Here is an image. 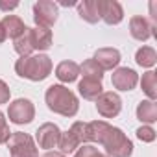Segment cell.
<instances>
[{
  "label": "cell",
  "instance_id": "1",
  "mask_svg": "<svg viewBox=\"0 0 157 157\" xmlns=\"http://www.w3.org/2000/svg\"><path fill=\"white\" fill-rule=\"evenodd\" d=\"M44 102H46V107L52 111V113H57L61 117H76L78 111H80V102H78V96L65 85L61 83H56V85H50L44 93Z\"/></svg>",
  "mask_w": 157,
  "mask_h": 157
},
{
  "label": "cell",
  "instance_id": "2",
  "mask_svg": "<svg viewBox=\"0 0 157 157\" xmlns=\"http://www.w3.org/2000/svg\"><path fill=\"white\" fill-rule=\"evenodd\" d=\"M54 63L46 54H35V56H24L15 61V72L19 78L30 82H43L52 74Z\"/></svg>",
  "mask_w": 157,
  "mask_h": 157
},
{
  "label": "cell",
  "instance_id": "3",
  "mask_svg": "<svg viewBox=\"0 0 157 157\" xmlns=\"http://www.w3.org/2000/svg\"><path fill=\"white\" fill-rule=\"evenodd\" d=\"M100 146H104L105 155L109 157H131L133 155V142L128 139V135L120 128H115V126L107 129Z\"/></svg>",
  "mask_w": 157,
  "mask_h": 157
},
{
  "label": "cell",
  "instance_id": "4",
  "mask_svg": "<svg viewBox=\"0 0 157 157\" xmlns=\"http://www.w3.org/2000/svg\"><path fill=\"white\" fill-rule=\"evenodd\" d=\"M6 144L11 157H39V148L33 137L24 131H11Z\"/></svg>",
  "mask_w": 157,
  "mask_h": 157
},
{
  "label": "cell",
  "instance_id": "5",
  "mask_svg": "<svg viewBox=\"0 0 157 157\" xmlns=\"http://www.w3.org/2000/svg\"><path fill=\"white\" fill-rule=\"evenodd\" d=\"M87 144V139H85V122H74L67 131H61V137H59V142H57V148L63 155L67 153H74L80 146Z\"/></svg>",
  "mask_w": 157,
  "mask_h": 157
},
{
  "label": "cell",
  "instance_id": "6",
  "mask_svg": "<svg viewBox=\"0 0 157 157\" xmlns=\"http://www.w3.org/2000/svg\"><path fill=\"white\" fill-rule=\"evenodd\" d=\"M8 118L10 122L17 124V126H24L30 124L35 118V105L32 100L28 98H17L10 104L8 107Z\"/></svg>",
  "mask_w": 157,
  "mask_h": 157
},
{
  "label": "cell",
  "instance_id": "7",
  "mask_svg": "<svg viewBox=\"0 0 157 157\" xmlns=\"http://www.w3.org/2000/svg\"><path fill=\"white\" fill-rule=\"evenodd\" d=\"M59 17V10L57 4L52 0H39L33 4V21L37 28H52L57 22Z\"/></svg>",
  "mask_w": 157,
  "mask_h": 157
},
{
  "label": "cell",
  "instance_id": "8",
  "mask_svg": "<svg viewBox=\"0 0 157 157\" xmlns=\"http://www.w3.org/2000/svg\"><path fill=\"white\" fill-rule=\"evenodd\" d=\"M96 111L104 118H115L122 111V98L115 91H105L102 93L96 100Z\"/></svg>",
  "mask_w": 157,
  "mask_h": 157
},
{
  "label": "cell",
  "instance_id": "9",
  "mask_svg": "<svg viewBox=\"0 0 157 157\" xmlns=\"http://www.w3.org/2000/svg\"><path fill=\"white\" fill-rule=\"evenodd\" d=\"M59 137H61V129L57 124L54 122H44L37 128L35 131V140H37V146L46 150V151H52L54 148H57V142H59Z\"/></svg>",
  "mask_w": 157,
  "mask_h": 157
},
{
  "label": "cell",
  "instance_id": "10",
  "mask_svg": "<svg viewBox=\"0 0 157 157\" xmlns=\"http://www.w3.org/2000/svg\"><path fill=\"white\" fill-rule=\"evenodd\" d=\"M111 83L117 91H122V93H128V91H133L139 83V74L133 70V68H128V67H117L113 70V76H111Z\"/></svg>",
  "mask_w": 157,
  "mask_h": 157
},
{
  "label": "cell",
  "instance_id": "11",
  "mask_svg": "<svg viewBox=\"0 0 157 157\" xmlns=\"http://www.w3.org/2000/svg\"><path fill=\"white\" fill-rule=\"evenodd\" d=\"M98 13L100 21L109 26H117L124 21V10L117 0H98Z\"/></svg>",
  "mask_w": 157,
  "mask_h": 157
},
{
  "label": "cell",
  "instance_id": "12",
  "mask_svg": "<svg viewBox=\"0 0 157 157\" xmlns=\"http://www.w3.org/2000/svg\"><path fill=\"white\" fill-rule=\"evenodd\" d=\"M153 26L150 24V21L146 19V17H142V15H135V17H131L129 19V33H131V37L133 39H137V41H140V43H144V41H148L151 35H153Z\"/></svg>",
  "mask_w": 157,
  "mask_h": 157
},
{
  "label": "cell",
  "instance_id": "13",
  "mask_svg": "<svg viewBox=\"0 0 157 157\" xmlns=\"http://www.w3.org/2000/svg\"><path fill=\"white\" fill-rule=\"evenodd\" d=\"M28 35H30V43H32V48L33 52H44L52 46V41H54V35H52V30L48 28H28Z\"/></svg>",
  "mask_w": 157,
  "mask_h": 157
},
{
  "label": "cell",
  "instance_id": "14",
  "mask_svg": "<svg viewBox=\"0 0 157 157\" xmlns=\"http://www.w3.org/2000/svg\"><path fill=\"white\" fill-rule=\"evenodd\" d=\"M93 59L100 65V68L105 72V70H113L118 67L122 56L117 48H98L93 56Z\"/></svg>",
  "mask_w": 157,
  "mask_h": 157
},
{
  "label": "cell",
  "instance_id": "15",
  "mask_svg": "<svg viewBox=\"0 0 157 157\" xmlns=\"http://www.w3.org/2000/svg\"><path fill=\"white\" fill-rule=\"evenodd\" d=\"M0 24H2V28H4V32H6V37H10V39H19L28 28H26V24H24V21L21 19V17H17V15H6L2 21H0Z\"/></svg>",
  "mask_w": 157,
  "mask_h": 157
},
{
  "label": "cell",
  "instance_id": "16",
  "mask_svg": "<svg viewBox=\"0 0 157 157\" xmlns=\"http://www.w3.org/2000/svg\"><path fill=\"white\" fill-rule=\"evenodd\" d=\"M80 76V65L76 61H61L56 67V78L61 83H72Z\"/></svg>",
  "mask_w": 157,
  "mask_h": 157
},
{
  "label": "cell",
  "instance_id": "17",
  "mask_svg": "<svg viewBox=\"0 0 157 157\" xmlns=\"http://www.w3.org/2000/svg\"><path fill=\"white\" fill-rule=\"evenodd\" d=\"M111 128L109 122L105 120H93V122H85V139H87V144L89 142H96L100 144L104 135L107 133V129Z\"/></svg>",
  "mask_w": 157,
  "mask_h": 157
},
{
  "label": "cell",
  "instance_id": "18",
  "mask_svg": "<svg viewBox=\"0 0 157 157\" xmlns=\"http://www.w3.org/2000/svg\"><path fill=\"white\" fill-rule=\"evenodd\" d=\"M78 93H80V96H83V100H93L94 102L104 93V87H102V82H98V80L83 78V80L78 83Z\"/></svg>",
  "mask_w": 157,
  "mask_h": 157
},
{
  "label": "cell",
  "instance_id": "19",
  "mask_svg": "<svg viewBox=\"0 0 157 157\" xmlns=\"http://www.w3.org/2000/svg\"><path fill=\"white\" fill-rule=\"evenodd\" d=\"M78 15L80 19H83L89 24H96L100 21V13H98V0H83V2H78Z\"/></svg>",
  "mask_w": 157,
  "mask_h": 157
},
{
  "label": "cell",
  "instance_id": "20",
  "mask_svg": "<svg viewBox=\"0 0 157 157\" xmlns=\"http://www.w3.org/2000/svg\"><path fill=\"white\" fill-rule=\"evenodd\" d=\"M137 118L146 126L157 122V104L153 100H142L137 105Z\"/></svg>",
  "mask_w": 157,
  "mask_h": 157
},
{
  "label": "cell",
  "instance_id": "21",
  "mask_svg": "<svg viewBox=\"0 0 157 157\" xmlns=\"http://www.w3.org/2000/svg\"><path fill=\"white\" fill-rule=\"evenodd\" d=\"M139 82H140V89L148 96V100L155 102V98H157V74L153 70H148L142 74V78Z\"/></svg>",
  "mask_w": 157,
  "mask_h": 157
},
{
  "label": "cell",
  "instance_id": "22",
  "mask_svg": "<svg viewBox=\"0 0 157 157\" xmlns=\"http://www.w3.org/2000/svg\"><path fill=\"white\" fill-rule=\"evenodd\" d=\"M135 61L142 68H151L157 63V52L151 46H140L135 54Z\"/></svg>",
  "mask_w": 157,
  "mask_h": 157
},
{
  "label": "cell",
  "instance_id": "23",
  "mask_svg": "<svg viewBox=\"0 0 157 157\" xmlns=\"http://www.w3.org/2000/svg\"><path fill=\"white\" fill-rule=\"evenodd\" d=\"M80 74H83V78H93V80H98V82H102V78H104V70L93 57L85 59L80 65Z\"/></svg>",
  "mask_w": 157,
  "mask_h": 157
},
{
  "label": "cell",
  "instance_id": "24",
  "mask_svg": "<svg viewBox=\"0 0 157 157\" xmlns=\"http://www.w3.org/2000/svg\"><path fill=\"white\" fill-rule=\"evenodd\" d=\"M13 48H15V52L21 56V57H24V56H32V52H33V48H32V43H30V35H28V30L19 37V39H15V44H13Z\"/></svg>",
  "mask_w": 157,
  "mask_h": 157
},
{
  "label": "cell",
  "instance_id": "25",
  "mask_svg": "<svg viewBox=\"0 0 157 157\" xmlns=\"http://www.w3.org/2000/svg\"><path fill=\"white\" fill-rule=\"evenodd\" d=\"M135 133H137V139L142 140V142H153L155 137H157V135H155V129H153L151 126H146V124H142Z\"/></svg>",
  "mask_w": 157,
  "mask_h": 157
},
{
  "label": "cell",
  "instance_id": "26",
  "mask_svg": "<svg viewBox=\"0 0 157 157\" xmlns=\"http://www.w3.org/2000/svg\"><path fill=\"white\" fill-rule=\"evenodd\" d=\"M11 131H10V126H8V120L4 117V113L0 111V144H6L8 139H10Z\"/></svg>",
  "mask_w": 157,
  "mask_h": 157
},
{
  "label": "cell",
  "instance_id": "27",
  "mask_svg": "<svg viewBox=\"0 0 157 157\" xmlns=\"http://www.w3.org/2000/svg\"><path fill=\"white\" fill-rule=\"evenodd\" d=\"M98 153V148H94L93 144H83L74 151V157H94Z\"/></svg>",
  "mask_w": 157,
  "mask_h": 157
},
{
  "label": "cell",
  "instance_id": "28",
  "mask_svg": "<svg viewBox=\"0 0 157 157\" xmlns=\"http://www.w3.org/2000/svg\"><path fill=\"white\" fill-rule=\"evenodd\" d=\"M10 98H11V91H10V87H8V83H6L4 80H0V105H2V104H8Z\"/></svg>",
  "mask_w": 157,
  "mask_h": 157
},
{
  "label": "cell",
  "instance_id": "29",
  "mask_svg": "<svg viewBox=\"0 0 157 157\" xmlns=\"http://www.w3.org/2000/svg\"><path fill=\"white\" fill-rule=\"evenodd\" d=\"M43 157H67V155H63L61 151H46Z\"/></svg>",
  "mask_w": 157,
  "mask_h": 157
},
{
  "label": "cell",
  "instance_id": "30",
  "mask_svg": "<svg viewBox=\"0 0 157 157\" xmlns=\"http://www.w3.org/2000/svg\"><path fill=\"white\" fill-rule=\"evenodd\" d=\"M17 6H19V4H2V2H0V10H6V11H8V10H15Z\"/></svg>",
  "mask_w": 157,
  "mask_h": 157
},
{
  "label": "cell",
  "instance_id": "31",
  "mask_svg": "<svg viewBox=\"0 0 157 157\" xmlns=\"http://www.w3.org/2000/svg\"><path fill=\"white\" fill-rule=\"evenodd\" d=\"M8 37H6V32H4V28H2V24H0V44H2L4 41H6Z\"/></svg>",
  "mask_w": 157,
  "mask_h": 157
},
{
  "label": "cell",
  "instance_id": "32",
  "mask_svg": "<svg viewBox=\"0 0 157 157\" xmlns=\"http://www.w3.org/2000/svg\"><path fill=\"white\" fill-rule=\"evenodd\" d=\"M94 157H109V155H105V153H102V151H98V153H96Z\"/></svg>",
  "mask_w": 157,
  "mask_h": 157
}]
</instances>
